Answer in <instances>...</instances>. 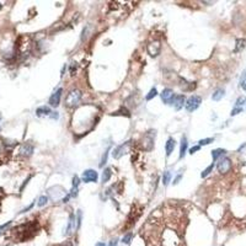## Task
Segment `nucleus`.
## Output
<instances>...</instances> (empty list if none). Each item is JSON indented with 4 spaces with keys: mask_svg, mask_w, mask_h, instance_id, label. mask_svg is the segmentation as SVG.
Listing matches in <instances>:
<instances>
[{
    "mask_svg": "<svg viewBox=\"0 0 246 246\" xmlns=\"http://www.w3.org/2000/svg\"><path fill=\"white\" fill-rule=\"evenodd\" d=\"M132 236H133V234H132V233H128V234H126L124 236H123L122 241L124 242V244H129V242H130V239H132Z\"/></svg>",
    "mask_w": 246,
    "mask_h": 246,
    "instance_id": "cd10ccee",
    "label": "nucleus"
},
{
    "mask_svg": "<svg viewBox=\"0 0 246 246\" xmlns=\"http://www.w3.org/2000/svg\"><path fill=\"white\" fill-rule=\"evenodd\" d=\"M156 95H158V90L155 89V87H153L150 91H149V94L145 96V100H146V101H150V100H153V98L156 96Z\"/></svg>",
    "mask_w": 246,
    "mask_h": 246,
    "instance_id": "4be33fe9",
    "label": "nucleus"
},
{
    "mask_svg": "<svg viewBox=\"0 0 246 246\" xmlns=\"http://www.w3.org/2000/svg\"><path fill=\"white\" fill-rule=\"evenodd\" d=\"M107 155H108V150L103 154V156H102V159H101V162H100V166H101V167L103 166V164H105L106 161H107Z\"/></svg>",
    "mask_w": 246,
    "mask_h": 246,
    "instance_id": "c756f323",
    "label": "nucleus"
},
{
    "mask_svg": "<svg viewBox=\"0 0 246 246\" xmlns=\"http://www.w3.org/2000/svg\"><path fill=\"white\" fill-rule=\"evenodd\" d=\"M49 116H51V118H53V119H58L59 114H58V112H52L51 114H49Z\"/></svg>",
    "mask_w": 246,
    "mask_h": 246,
    "instance_id": "c9c22d12",
    "label": "nucleus"
},
{
    "mask_svg": "<svg viewBox=\"0 0 246 246\" xmlns=\"http://www.w3.org/2000/svg\"><path fill=\"white\" fill-rule=\"evenodd\" d=\"M175 146H176L175 139H174V138H169V139H167V142H166V145H165L166 156H170V155L172 154V151H174V149H175Z\"/></svg>",
    "mask_w": 246,
    "mask_h": 246,
    "instance_id": "4468645a",
    "label": "nucleus"
},
{
    "mask_svg": "<svg viewBox=\"0 0 246 246\" xmlns=\"http://www.w3.org/2000/svg\"><path fill=\"white\" fill-rule=\"evenodd\" d=\"M11 224V221H7V223H5V224H3V225H0V230H4V229L6 228V226H9Z\"/></svg>",
    "mask_w": 246,
    "mask_h": 246,
    "instance_id": "e433bc0d",
    "label": "nucleus"
},
{
    "mask_svg": "<svg viewBox=\"0 0 246 246\" xmlns=\"http://www.w3.org/2000/svg\"><path fill=\"white\" fill-rule=\"evenodd\" d=\"M224 95H225V91L223 89H217L214 92H213V95H212V98H213V101H220L221 98L224 97Z\"/></svg>",
    "mask_w": 246,
    "mask_h": 246,
    "instance_id": "dca6fc26",
    "label": "nucleus"
},
{
    "mask_svg": "<svg viewBox=\"0 0 246 246\" xmlns=\"http://www.w3.org/2000/svg\"><path fill=\"white\" fill-rule=\"evenodd\" d=\"M1 118H3V116H1V113H0V119H1Z\"/></svg>",
    "mask_w": 246,
    "mask_h": 246,
    "instance_id": "c03bdc74",
    "label": "nucleus"
},
{
    "mask_svg": "<svg viewBox=\"0 0 246 246\" xmlns=\"http://www.w3.org/2000/svg\"><path fill=\"white\" fill-rule=\"evenodd\" d=\"M69 194H70V197H76L78 196V188L76 187H73Z\"/></svg>",
    "mask_w": 246,
    "mask_h": 246,
    "instance_id": "473e14b6",
    "label": "nucleus"
},
{
    "mask_svg": "<svg viewBox=\"0 0 246 246\" xmlns=\"http://www.w3.org/2000/svg\"><path fill=\"white\" fill-rule=\"evenodd\" d=\"M79 183H80V178L75 175V176L73 177V187H76L78 188L79 187Z\"/></svg>",
    "mask_w": 246,
    "mask_h": 246,
    "instance_id": "c85d7f7f",
    "label": "nucleus"
},
{
    "mask_svg": "<svg viewBox=\"0 0 246 246\" xmlns=\"http://www.w3.org/2000/svg\"><path fill=\"white\" fill-rule=\"evenodd\" d=\"M38 229V224L32 221V223H27V224H22L20 226H17L15 229L19 234V240L20 241H26L31 237H33L35 234L37 233Z\"/></svg>",
    "mask_w": 246,
    "mask_h": 246,
    "instance_id": "f257e3e1",
    "label": "nucleus"
},
{
    "mask_svg": "<svg viewBox=\"0 0 246 246\" xmlns=\"http://www.w3.org/2000/svg\"><path fill=\"white\" fill-rule=\"evenodd\" d=\"M225 153H226V151H225L224 149H220V148H219V149H214V150L212 151V158H213V160L215 161V160H218L220 156H223Z\"/></svg>",
    "mask_w": 246,
    "mask_h": 246,
    "instance_id": "a211bd4d",
    "label": "nucleus"
},
{
    "mask_svg": "<svg viewBox=\"0 0 246 246\" xmlns=\"http://www.w3.org/2000/svg\"><path fill=\"white\" fill-rule=\"evenodd\" d=\"M0 130H1V128H0Z\"/></svg>",
    "mask_w": 246,
    "mask_h": 246,
    "instance_id": "a18cd8bd",
    "label": "nucleus"
},
{
    "mask_svg": "<svg viewBox=\"0 0 246 246\" xmlns=\"http://www.w3.org/2000/svg\"><path fill=\"white\" fill-rule=\"evenodd\" d=\"M245 81H246V70L242 73V75H241V78H240V85H241V86L245 84Z\"/></svg>",
    "mask_w": 246,
    "mask_h": 246,
    "instance_id": "72a5a7b5",
    "label": "nucleus"
},
{
    "mask_svg": "<svg viewBox=\"0 0 246 246\" xmlns=\"http://www.w3.org/2000/svg\"><path fill=\"white\" fill-rule=\"evenodd\" d=\"M111 176H112V170H111L110 167H106V169L103 170V172H102V177H101L102 182H103V183L108 182V181H110V178H111Z\"/></svg>",
    "mask_w": 246,
    "mask_h": 246,
    "instance_id": "f3484780",
    "label": "nucleus"
},
{
    "mask_svg": "<svg viewBox=\"0 0 246 246\" xmlns=\"http://www.w3.org/2000/svg\"><path fill=\"white\" fill-rule=\"evenodd\" d=\"M1 7H3V5H1V3H0V9H1Z\"/></svg>",
    "mask_w": 246,
    "mask_h": 246,
    "instance_id": "37998d69",
    "label": "nucleus"
},
{
    "mask_svg": "<svg viewBox=\"0 0 246 246\" xmlns=\"http://www.w3.org/2000/svg\"><path fill=\"white\" fill-rule=\"evenodd\" d=\"M108 246H117V239H114V240H112L111 242H110V245Z\"/></svg>",
    "mask_w": 246,
    "mask_h": 246,
    "instance_id": "ea45409f",
    "label": "nucleus"
},
{
    "mask_svg": "<svg viewBox=\"0 0 246 246\" xmlns=\"http://www.w3.org/2000/svg\"><path fill=\"white\" fill-rule=\"evenodd\" d=\"M81 97H83V94H81L80 90H78V89L70 90L67 95V97H65V106L69 108L76 107L81 101Z\"/></svg>",
    "mask_w": 246,
    "mask_h": 246,
    "instance_id": "f03ea898",
    "label": "nucleus"
},
{
    "mask_svg": "<svg viewBox=\"0 0 246 246\" xmlns=\"http://www.w3.org/2000/svg\"><path fill=\"white\" fill-rule=\"evenodd\" d=\"M161 51V43H160V41L158 39H155L153 41V42H150L149 44H148V53H149L151 57H156Z\"/></svg>",
    "mask_w": 246,
    "mask_h": 246,
    "instance_id": "6e6552de",
    "label": "nucleus"
},
{
    "mask_svg": "<svg viewBox=\"0 0 246 246\" xmlns=\"http://www.w3.org/2000/svg\"><path fill=\"white\" fill-rule=\"evenodd\" d=\"M52 113L51 108H49V106H41L36 110V116L37 117H44V116H49V114Z\"/></svg>",
    "mask_w": 246,
    "mask_h": 246,
    "instance_id": "ddd939ff",
    "label": "nucleus"
},
{
    "mask_svg": "<svg viewBox=\"0 0 246 246\" xmlns=\"http://www.w3.org/2000/svg\"><path fill=\"white\" fill-rule=\"evenodd\" d=\"M32 207H33V203H32V204H30V206H28L27 208H25V209H22V210H21L20 213H26V212H27V210H30V209H31Z\"/></svg>",
    "mask_w": 246,
    "mask_h": 246,
    "instance_id": "58836bf2",
    "label": "nucleus"
},
{
    "mask_svg": "<svg viewBox=\"0 0 246 246\" xmlns=\"http://www.w3.org/2000/svg\"><path fill=\"white\" fill-rule=\"evenodd\" d=\"M71 229H75V215H74V214H70V218H69V221H68V226H67V231H65V234H69Z\"/></svg>",
    "mask_w": 246,
    "mask_h": 246,
    "instance_id": "6ab92c4d",
    "label": "nucleus"
},
{
    "mask_svg": "<svg viewBox=\"0 0 246 246\" xmlns=\"http://www.w3.org/2000/svg\"><path fill=\"white\" fill-rule=\"evenodd\" d=\"M47 203H48V197H47V196H41L39 198H38L37 206H38V207H44Z\"/></svg>",
    "mask_w": 246,
    "mask_h": 246,
    "instance_id": "5701e85b",
    "label": "nucleus"
},
{
    "mask_svg": "<svg viewBox=\"0 0 246 246\" xmlns=\"http://www.w3.org/2000/svg\"><path fill=\"white\" fill-rule=\"evenodd\" d=\"M213 167H214V165H213V164H212V165H209V166H208L206 170H204V171L202 172V174H201V176H202V177H207V176L210 174V172H212Z\"/></svg>",
    "mask_w": 246,
    "mask_h": 246,
    "instance_id": "bb28decb",
    "label": "nucleus"
},
{
    "mask_svg": "<svg viewBox=\"0 0 246 246\" xmlns=\"http://www.w3.org/2000/svg\"><path fill=\"white\" fill-rule=\"evenodd\" d=\"M244 47H245V39H237V41H236V48H235V52H240Z\"/></svg>",
    "mask_w": 246,
    "mask_h": 246,
    "instance_id": "b1692460",
    "label": "nucleus"
},
{
    "mask_svg": "<svg viewBox=\"0 0 246 246\" xmlns=\"http://www.w3.org/2000/svg\"><path fill=\"white\" fill-rule=\"evenodd\" d=\"M181 178H182V174L177 175V176H176V178L174 180V182H172V183H174V185H177V183L180 182V180H181Z\"/></svg>",
    "mask_w": 246,
    "mask_h": 246,
    "instance_id": "f704fd0d",
    "label": "nucleus"
},
{
    "mask_svg": "<svg viewBox=\"0 0 246 246\" xmlns=\"http://www.w3.org/2000/svg\"><path fill=\"white\" fill-rule=\"evenodd\" d=\"M97 178H98L97 172H96L95 170L89 169V170H85V171L83 172V176H81V181L85 182V183H89V182H96V181H97Z\"/></svg>",
    "mask_w": 246,
    "mask_h": 246,
    "instance_id": "0eeeda50",
    "label": "nucleus"
},
{
    "mask_svg": "<svg viewBox=\"0 0 246 246\" xmlns=\"http://www.w3.org/2000/svg\"><path fill=\"white\" fill-rule=\"evenodd\" d=\"M112 114H114V116H126V117H130V113L127 108L124 107H122L119 111H116V112H113Z\"/></svg>",
    "mask_w": 246,
    "mask_h": 246,
    "instance_id": "412c9836",
    "label": "nucleus"
},
{
    "mask_svg": "<svg viewBox=\"0 0 246 246\" xmlns=\"http://www.w3.org/2000/svg\"><path fill=\"white\" fill-rule=\"evenodd\" d=\"M95 246H106V244L105 242H97Z\"/></svg>",
    "mask_w": 246,
    "mask_h": 246,
    "instance_id": "a19ab883",
    "label": "nucleus"
},
{
    "mask_svg": "<svg viewBox=\"0 0 246 246\" xmlns=\"http://www.w3.org/2000/svg\"><path fill=\"white\" fill-rule=\"evenodd\" d=\"M130 145H132V140H128V142L123 143V144H121V145H117V146L112 150V156H113L114 159H119V158H122L123 155L127 154V153L129 151Z\"/></svg>",
    "mask_w": 246,
    "mask_h": 246,
    "instance_id": "7ed1b4c3",
    "label": "nucleus"
},
{
    "mask_svg": "<svg viewBox=\"0 0 246 246\" xmlns=\"http://www.w3.org/2000/svg\"><path fill=\"white\" fill-rule=\"evenodd\" d=\"M33 150H35L33 145L30 144V143H26V144H23V145L21 146V150H20V153H21V155H23V156L28 158V156H31V155H32Z\"/></svg>",
    "mask_w": 246,
    "mask_h": 246,
    "instance_id": "f8f14e48",
    "label": "nucleus"
},
{
    "mask_svg": "<svg viewBox=\"0 0 246 246\" xmlns=\"http://www.w3.org/2000/svg\"><path fill=\"white\" fill-rule=\"evenodd\" d=\"M187 146H188L187 138L186 137H182V139H181V145H180V159H182L185 155H186Z\"/></svg>",
    "mask_w": 246,
    "mask_h": 246,
    "instance_id": "2eb2a0df",
    "label": "nucleus"
},
{
    "mask_svg": "<svg viewBox=\"0 0 246 246\" xmlns=\"http://www.w3.org/2000/svg\"><path fill=\"white\" fill-rule=\"evenodd\" d=\"M199 149H201V146H199V145H196V146H192V148H191V149H190V154H192V155H193V154H194L196 151H198Z\"/></svg>",
    "mask_w": 246,
    "mask_h": 246,
    "instance_id": "2f4dec72",
    "label": "nucleus"
},
{
    "mask_svg": "<svg viewBox=\"0 0 246 246\" xmlns=\"http://www.w3.org/2000/svg\"><path fill=\"white\" fill-rule=\"evenodd\" d=\"M171 181V172L170 171H165L164 172V175H162V183L164 186H167Z\"/></svg>",
    "mask_w": 246,
    "mask_h": 246,
    "instance_id": "aec40b11",
    "label": "nucleus"
},
{
    "mask_svg": "<svg viewBox=\"0 0 246 246\" xmlns=\"http://www.w3.org/2000/svg\"><path fill=\"white\" fill-rule=\"evenodd\" d=\"M217 169L220 174H226V172L230 171L231 169V160L226 158V156H223L217 164Z\"/></svg>",
    "mask_w": 246,
    "mask_h": 246,
    "instance_id": "423d86ee",
    "label": "nucleus"
},
{
    "mask_svg": "<svg viewBox=\"0 0 246 246\" xmlns=\"http://www.w3.org/2000/svg\"><path fill=\"white\" fill-rule=\"evenodd\" d=\"M242 89H244V90H245V91H246V83H245V84L242 85Z\"/></svg>",
    "mask_w": 246,
    "mask_h": 246,
    "instance_id": "79ce46f5",
    "label": "nucleus"
},
{
    "mask_svg": "<svg viewBox=\"0 0 246 246\" xmlns=\"http://www.w3.org/2000/svg\"><path fill=\"white\" fill-rule=\"evenodd\" d=\"M214 142V138H204V139H201V140L198 142L199 144V146H202V145H208V144H210V143H213Z\"/></svg>",
    "mask_w": 246,
    "mask_h": 246,
    "instance_id": "393cba45",
    "label": "nucleus"
},
{
    "mask_svg": "<svg viewBox=\"0 0 246 246\" xmlns=\"http://www.w3.org/2000/svg\"><path fill=\"white\" fill-rule=\"evenodd\" d=\"M160 96H161V100H162L164 103L171 105L172 98H174L175 94H174V91H172L171 89H164V90H162V92L160 94Z\"/></svg>",
    "mask_w": 246,
    "mask_h": 246,
    "instance_id": "9d476101",
    "label": "nucleus"
},
{
    "mask_svg": "<svg viewBox=\"0 0 246 246\" xmlns=\"http://www.w3.org/2000/svg\"><path fill=\"white\" fill-rule=\"evenodd\" d=\"M185 102H186V100H185V95H175L174 98H172L171 105L174 106V108H175L176 111H178V110H181V108L183 107V103H185Z\"/></svg>",
    "mask_w": 246,
    "mask_h": 246,
    "instance_id": "9b49d317",
    "label": "nucleus"
},
{
    "mask_svg": "<svg viewBox=\"0 0 246 246\" xmlns=\"http://www.w3.org/2000/svg\"><path fill=\"white\" fill-rule=\"evenodd\" d=\"M86 33H87V27L83 30V36H81V39H83V41L86 38Z\"/></svg>",
    "mask_w": 246,
    "mask_h": 246,
    "instance_id": "4c0bfd02",
    "label": "nucleus"
},
{
    "mask_svg": "<svg viewBox=\"0 0 246 246\" xmlns=\"http://www.w3.org/2000/svg\"><path fill=\"white\" fill-rule=\"evenodd\" d=\"M246 102V98L244 97V96H241V97H239L236 100V102H235V107H242V105Z\"/></svg>",
    "mask_w": 246,
    "mask_h": 246,
    "instance_id": "a878e982",
    "label": "nucleus"
},
{
    "mask_svg": "<svg viewBox=\"0 0 246 246\" xmlns=\"http://www.w3.org/2000/svg\"><path fill=\"white\" fill-rule=\"evenodd\" d=\"M62 92H63V89L59 87L54 94H52L51 97H49V105H51L52 107H57V106H59L60 98H62Z\"/></svg>",
    "mask_w": 246,
    "mask_h": 246,
    "instance_id": "1a4fd4ad",
    "label": "nucleus"
},
{
    "mask_svg": "<svg viewBox=\"0 0 246 246\" xmlns=\"http://www.w3.org/2000/svg\"><path fill=\"white\" fill-rule=\"evenodd\" d=\"M155 133H156V130H149V132H146L143 137V140H142V145L144 148V150H151L154 148V139H155Z\"/></svg>",
    "mask_w": 246,
    "mask_h": 246,
    "instance_id": "20e7f679",
    "label": "nucleus"
},
{
    "mask_svg": "<svg viewBox=\"0 0 246 246\" xmlns=\"http://www.w3.org/2000/svg\"><path fill=\"white\" fill-rule=\"evenodd\" d=\"M240 112H242V107H235L231 111V116H236V114H239Z\"/></svg>",
    "mask_w": 246,
    "mask_h": 246,
    "instance_id": "7c9ffc66",
    "label": "nucleus"
},
{
    "mask_svg": "<svg viewBox=\"0 0 246 246\" xmlns=\"http://www.w3.org/2000/svg\"><path fill=\"white\" fill-rule=\"evenodd\" d=\"M201 103H202V98H201V96L193 95V96L188 97L187 100H186V102H185V107H186V110H187L188 112H193V111H196L197 108L199 107Z\"/></svg>",
    "mask_w": 246,
    "mask_h": 246,
    "instance_id": "39448f33",
    "label": "nucleus"
}]
</instances>
